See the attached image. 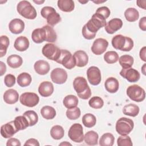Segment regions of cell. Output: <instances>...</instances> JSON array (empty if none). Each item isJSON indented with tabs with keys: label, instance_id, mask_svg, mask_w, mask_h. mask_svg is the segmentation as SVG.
<instances>
[{
	"label": "cell",
	"instance_id": "obj_20",
	"mask_svg": "<svg viewBox=\"0 0 146 146\" xmlns=\"http://www.w3.org/2000/svg\"><path fill=\"white\" fill-rule=\"evenodd\" d=\"M73 56L76 60V66L79 67L86 66L88 62V56L87 53L83 50H78L74 52Z\"/></svg>",
	"mask_w": 146,
	"mask_h": 146
},
{
	"label": "cell",
	"instance_id": "obj_2",
	"mask_svg": "<svg viewBox=\"0 0 146 146\" xmlns=\"http://www.w3.org/2000/svg\"><path fill=\"white\" fill-rule=\"evenodd\" d=\"M111 43L115 49L123 51H129L133 47V40L129 37L121 34L114 36L112 39Z\"/></svg>",
	"mask_w": 146,
	"mask_h": 146
},
{
	"label": "cell",
	"instance_id": "obj_7",
	"mask_svg": "<svg viewBox=\"0 0 146 146\" xmlns=\"http://www.w3.org/2000/svg\"><path fill=\"white\" fill-rule=\"evenodd\" d=\"M127 95L131 100L136 102H141L145 98L144 90L137 84L129 86L127 89Z\"/></svg>",
	"mask_w": 146,
	"mask_h": 146
},
{
	"label": "cell",
	"instance_id": "obj_57",
	"mask_svg": "<svg viewBox=\"0 0 146 146\" xmlns=\"http://www.w3.org/2000/svg\"><path fill=\"white\" fill-rule=\"evenodd\" d=\"M59 145H71V144L70 143L67 142V141H65V142H63V143H60Z\"/></svg>",
	"mask_w": 146,
	"mask_h": 146
},
{
	"label": "cell",
	"instance_id": "obj_45",
	"mask_svg": "<svg viewBox=\"0 0 146 146\" xmlns=\"http://www.w3.org/2000/svg\"><path fill=\"white\" fill-rule=\"evenodd\" d=\"M117 144L119 146H132L133 143L131 139L127 135H121L117 140Z\"/></svg>",
	"mask_w": 146,
	"mask_h": 146
},
{
	"label": "cell",
	"instance_id": "obj_44",
	"mask_svg": "<svg viewBox=\"0 0 146 146\" xmlns=\"http://www.w3.org/2000/svg\"><path fill=\"white\" fill-rule=\"evenodd\" d=\"M80 110L79 108L76 107L68 109L66 111V115L67 118L70 120H76L80 116Z\"/></svg>",
	"mask_w": 146,
	"mask_h": 146
},
{
	"label": "cell",
	"instance_id": "obj_48",
	"mask_svg": "<svg viewBox=\"0 0 146 146\" xmlns=\"http://www.w3.org/2000/svg\"><path fill=\"white\" fill-rule=\"evenodd\" d=\"M82 35L83 36V37L88 40H90V39H94L95 36H96V33H93L90 32L89 30H88V29L86 27V25H84L82 28Z\"/></svg>",
	"mask_w": 146,
	"mask_h": 146
},
{
	"label": "cell",
	"instance_id": "obj_49",
	"mask_svg": "<svg viewBox=\"0 0 146 146\" xmlns=\"http://www.w3.org/2000/svg\"><path fill=\"white\" fill-rule=\"evenodd\" d=\"M6 145L7 146H14V145H17V146H21V143L20 142V141L16 139V138H14V137H11L10 138L6 143Z\"/></svg>",
	"mask_w": 146,
	"mask_h": 146
},
{
	"label": "cell",
	"instance_id": "obj_12",
	"mask_svg": "<svg viewBox=\"0 0 146 146\" xmlns=\"http://www.w3.org/2000/svg\"><path fill=\"white\" fill-rule=\"evenodd\" d=\"M87 76L88 82L93 86L98 85L102 80L100 70L96 66H91L88 68Z\"/></svg>",
	"mask_w": 146,
	"mask_h": 146
},
{
	"label": "cell",
	"instance_id": "obj_3",
	"mask_svg": "<svg viewBox=\"0 0 146 146\" xmlns=\"http://www.w3.org/2000/svg\"><path fill=\"white\" fill-rule=\"evenodd\" d=\"M18 13L23 17L28 19H34L36 17L35 9L27 1H20L17 6Z\"/></svg>",
	"mask_w": 146,
	"mask_h": 146
},
{
	"label": "cell",
	"instance_id": "obj_17",
	"mask_svg": "<svg viewBox=\"0 0 146 146\" xmlns=\"http://www.w3.org/2000/svg\"><path fill=\"white\" fill-rule=\"evenodd\" d=\"M123 26V22L119 18H113L107 22L105 26L106 31L110 34H112L120 30Z\"/></svg>",
	"mask_w": 146,
	"mask_h": 146
},
{
	"label": "cell",
	"instance_id": "obj_6",
	"mask_svg": "<svg viewBox=\"0 0 146 146\" xmlns=\"http://www.w3.org/2000/svg\"><path fill=\"white\" fill-rule=\"evenodd\" d=\"M134 123L132 120L127 117H121L116 123V131L120 135H127L133 129Z\"/></svg>",
	"mask_w": 146,
	"mask_h": 146
},
{
	"label": "cell",
	"instance_id": "obj_58",
	"mask_svg": "<svg viewBox=\"0 0 146 146\" xmlns=\"http://www.w3.org/2000/svg\"><path fill=\"white\" fill-rule=\"evenodd\" d=\"M79 2L81 3H87L88 1H79Z\"/></svg>",
	"mask_w": 146,
	"mask_h": 146
},
{
	"label": "cell",
	"instance_id": "obj_55",
	"mask_svg": "<svg viewBox=\"0 0 146 146\" xmlns=\"http://www.w3.org/2000/svg\"><path fill=\"white\" fill-rule=\"evenodd\" d=\"M34 2L36 3V4H38V5H40L41 3H43L44 2V1H33Z\"/></svg>",
	"mask_w": 146,
	"mask_h": 146
},
{
	"label": "cell",
	"instance_id": "obj_59",
	"mask_svg": "<svg viewBox=\"0 0 146 146\" xmlns=\"http://www.w3.org/2000/svg\"><path fill=\"white\" fill-rule=\"evenodd\" d=\"M94 3H103V2H105V1H98V2H97V1H93Z\"/></svg>",
	"mask_w": 146,
	"mask_h": 146
},
{
	"label": "cell",
	"instance_id": "obj_37",
	"mask_svg": "<svg viewBox=\"0 0 146 146\" xmlns=\"http://www.w3.org/2000/svg\"><path fill=\"white\" fill-rule=\"evenodd\" d=\"M115 137L112 133H104L99 140V145L100 146H112L114 143Z\"/></svg>",
	"mask_w": 146,
	"mask_h": 146
},
{
	"label": "cell",
	"instance_id": "obj_9",
	"mask_svg": "<svg viewBox=\"0 0 146 146\" xmlns=\"http://www.w3.org/2000/svg\"><path fill=\"white\" fill-rule=\"evenodd\" d=\"M42 52L47 59L56 62L60 55L61 50L56 45L50 43L46 44L43 47Z\"/></svg>",
	"mask_w": 146,
	"mask_h": 146
},
{
	"label": "cell",
	"instance_id": "obj_4",
	"mask_svg": "<svg viewBox=\"0 0 146 146\" xmlns=\"http://www.w3.org/2000/svg\"><path fill=\"white\" fill-rule=\"evenodd\" d=\"M40 14L44 18L46 19L47 23L50 26H54L61 21V17L56 10L52 7L44 6L40 11Z\"/></svg>",
	"mask_w": 146,
	"mask_h": 146
},
{
	"label": "cell",
	"instance_id": "obj_31",
	"mask_svg": "<svg viewBox=\"0 0 146 146\" xmlns=\"http://www.w3.org/2000/svg\"><path fill=\"white\" fill-rule=\"evenodd\" d=\"M124 17L128 22H135L139 18V13L135 8L129 7L125 11Z\"/></svg>",
	"mask_w": 146,
	"mask_h": 146
},
{
	"label": "cell",
	"instance_id": "obj_28",
	"mask_svg": "<svg viewBox=\"0 0 146 146\" xmlns=\"http://www.w3.org/2000/svg\"><path fill=\"white\" fill-rule=\"evenodd\" d=\"M98 138V134L94 131H88L84 136V140L85 143L89 145H97Z\"/></svg>",
	"mask_w": 146,
	"mask_h": 146
},
{
	"label": "cell",
	"instance_id": "obj_50",
	"mask_svg": "<svg viewBox=\"0 0 146 146\" xmlns=\"http://www.w3.org/2000/svg\"><path fill=\"white\" fill-rule=\"evenodd\" d=\"M24 145H34V146H39V143L38 141L34 138H31L28 139L25 143L24 144Z\"/></svg>",
	"mask_w": 146,
	"mask_h": 146
},
{
	"label": "cell",
	"instance_id": "obj_18",
	"mask_svg": "<svg viewBox=\"0 0 146 146\" xmlns=\"http://www.w3.org/2000/svg\"><path fill=\"white\" fill-rule=\"evenodd\" d=\"M9 29L10 32L14 34L21 33L25 29L24 22L18 18L12 19L9 24Z\"/></svg>",
	"mask_w": 146,
	"mask_h": 146
},
{
	"label": "cell",
	"instance_id": "obj_29",
	"mask_svg": "<svg viewBox=\"0 0 146 146\" xmlns=\"http://www.w3.org/2000/svg\"><path fill=\"white\" fill-rule=\"evenodd\" d=\"M7 63L11 68H17L22 64L23 59L19 55L13 54L8 56L7 59Z\"/></svg>",
	"mask_w": 146,
	"mask_h": 146
},
{
	"label": "cell",
	"instance_id": "obj_16",
	"mask_svg": "<svg viewBox=\"0 0 146 146\" xmlns=\"http://www.w3.org/2000/svg\"><path fill=\"white\" fill-rule=\"evenodd\" d=\"M18 131L14 124V120L2 125L1 128V134L4 138H10Z\"/></svg>",
	"mask_w": 146,
	"mask_h": 146
},
{
	"label": "cell",
	"instance_id": "obj_5",
	"mask_svg": "<svg viewBox=\"0 0 146 146\" xmlns=\"http://www.w3.org/2000/svg\"><path fill=\"white\" fill-rule=\"evenodd\" d=\"M106 24V19L100 14L95 13L86 24V26L90 32L96 33L100 28L105 27Z\"/></svg>",
	"mask_w": 146,
	"mask_h": 146
},
{
	"label": "cell",
	"instance_id": "obj_53",
	"mask_svg": "<svg viewBox=\"0 0 146 146\" xmlns=\"http://www.w3.org/2000/svg\"><path fill=\"white\" fill-rule=\"evenodd\" d=\"M136 3H137V5L139 7L143 8V9L145 10V3H146V1L145 0H143V1L138 0V1H136Z\"/></svg>",
	"mask_w": 146,
	"mask_h": 146
},
{
	"label": "cell",
	"instance_id": "obj_40",
	"mask_svg": "<svg viewBox=\"0 0 146 146\" xmlns=\"http://www.w3.org/2000/svg\"><path fill=\"white\" fill-rule=\"evenodd\" d=\"M46 31V41L50 43H54L56 42L57 39V35L54 29L48 25L43 26Z\"/></svg>",
	"mask_w": 146,
	"mask_h": 146
},
{
	"label": "cell",
	"instance_id": "obj_13",
	"mask_svg": "<svg viewBox=\"0 0 146 146\" xmlns=\"http://www.w3.org/2000/svg\"><path fill=\"white\" fill-rule=\"evenodd\" d=\"M50 77L54 83L62 84L66 82L67 79V73L63 68H56L51 71Z\"/></svg>",
	"mask_w": 146,
	"mask_h": 146
},
{
	"label": "cell",
	"instance_id": "obj_10",
	"mask_svg": "<svg viewBox=\"0 0 146 146\" xmlns=\"http://www.w3.org/2000/svg\"><path fill=\"white\" fill-rule=\"evenodd\" d=\"M70 139L75 143H82L84 140V134L82 125L79 123L72 124L68 132Z\"/></svg>",
	"mask_w": 146,
	"mask_h": 146
},
{
	"label": "cell",
	"instance_id": "obj_52",
	"mask_svg": "<svg viewBox=\"0 0 146 146\" xmlns=\"http://www.w3.org/2000/svg\"><path fill=\"white\" fill-rule=\"evenodd\" d=\"M145 51H146V47L145 46L143 47V48H141L140 51V53H139V55H140V58H141V59L142 60H143L144 62L146 61V57H145Z\"/></svg>",
	"mask_w": 146,
	"mask_h": 146
},
{
	"label": "cell",
	"instance_id": "obj_27",
	"mask_svg": "<svg viewBox=\"0 0 146 146\" xmlns=\"http://www.w3.org/2000/svg\"><path fill=\"white\" fill-rule=\"evenodd\" d=\"M139 107L132 103L125 105L123 108V113L125 115L132 117L136 116L139 112Z\"/></svg>",
	"mask_w": 146,
	"mask_h": 146
},
{
	"label": "cell",
	"instance_id": "obj_43",
	"mask_svg": "<svg viewBox=\"0 0 146 146\" xmlns=\"http://www.w3.org/2000/svg\"><path fill=\"white\" fill-rule=\"evenodd\" d=\"M89 106L94 109H100L104 105L103 100L99 96H94L92 97L89 102Z\"/></svg>",
	"mask_w": 146,
	"mask_h": 146
},
{
	"label": "cell",
	"instance_id": "obj_30",
	"mask_svg": "<svg viewBox=\"0 0 146 146\" xmlns=\"http://www.w3.org/2000/svg\"><path fill=\"white\" fill-rule=\"evenodd\" d=\"M40 114L42 117L47 120L52 119L56 116V111L52 107L45 106L40 110Z\"/></svg>",
	"mask_w": 146,
	"mask_h": 146
},
{
	"label": "cell",
	"instance_id": "obj_39",
	"mask_svg": "<svg viewBox=\"0 0 146 146\" xmlns=\"http://www.w3.org/2000/svg\"><path fill=\"white\" fill-rule=\"evenodd\" d=\"M23 115L27 119L29 123V126L30 127L35 125L38 121V116L34 111H27L24 112Z\"/></svg>",
	"mask_w": 146,
	"mask_h": 146
},
{
	"label": "cell",
	"instance_id": "obj_47",
	"mask_svg": "<svg viewBox=\"0 0 146 146\" xmlns=\"http://www.w3.org/2000/svg\"><path fill=\"white\" fill-rule=\"evenodd\" d=\"M96 13H98V14H100V15L103 17L105 19H107L110 15L111 12H110V9L107 7H106V6H102V7H99L96 10Z\"/></svg>",
	"mask_w": 146,
	"mask_h": 146
},
{
	"label": "cell",
	"instance_id": "obj_34",
	"mask_svg": "<svg viewBox=\"0 0 146 146\" xmlns=\"http://www.w3.org/2000/svg\"><path fill=\"white\" fill-rule=\"evenodd\" d=\"M119 64L123 69L131 68L133 64V58L129 55H123L119 59Z\"/></svg>",
	"mask_w": 146,
	"mask_h": 146
},
{
	"label": "cell",
	"instance_id": "obj_41",
	"mask_svg": "<svg viewBox=\"0 0 146 146\" xmlns=\"http://www.w3.org/2000/svg\"><path fill=\"white\" fill-rule=\"evenodd\" d=\"M9 39L6 35H2L0 38V57L2 58L6 54L9 46Z\"/></svg>",
	"mask_w": 146,
	"mask_h": 146
},
{
	"label": "cell",
	"instance_id": "obj_56",
	"mask_svg": "<svg viewBox=\"0 0 146 146\" xmlns=\"http://www.w3.org/2000/svg\"><path fill=\"white\" fill-rule=\"evenodd\" d=\"M145 64H144L143 67H142V68H141V71H142V72L143 74L145 75Z\"/></svg>",
	"mask_w": 146,
	"mask_h": 146
},
{
	"label": "cell",
	"instance_id": "obj_26",
	"mask_svg": "<svg viewBox=\"0 0 146 146\" xmlns=\"http://www.w3.org/2000/svg\"><path fill=\"white\" fill-rule=\"evenodd\" d=\"M58 7L62 11L71 12L74 9L75 3L72 0H59Z\"/></svg>",
	"mask_w": 146,
	"mask_h": 146
},
{
	"label": "cell",
	"instance_id": "obj_15",
	"mask_svg": "<svg viewBox=\"0 0 146 146\" xmlns=\"http://www.w3.org/2000/svg\"><path fill=\"white\" fill-rule=\"evenodd\" d=\"M120 75L131 83L137 82L140 77L139 71L131 67L127 69L123 68L120 72Z\"/></svg>",
	"mask_w": 146,
	"mask_h": 146
},
{
	"label": "cell",
	"instance_id": "obj_51",
	"mask_svg": "<svg viewBox=\"0 0 146 146\" xmlns=\"http://www.w3.org/2000/svg\"><path fill=\"white\" fill-rule=\"evenodd\" d=\"M139 26L140 29L143 31L146 30V17H142L139 22Z\"/></svg>",
	"mask_w": 146,
	"mask_h": 146
},
{
	"label": "cell",
	"instance_id": "obj_25",
	"mask_svg": "<svg viewBox=\"0 0 146 146\" xmlns=\"http://www.w3.org/2000/svg\"><path fill=\"white\" fill-rule=\"evenodd\" d=\"M106 90L110 93H115L117 91L119 87L118 80L113 77L108 78L104 83Z\"/></svg>",
	"mask_w": 146,
	"mask_h": 146
},
{
	"label": "cell",
	"instance_id": "obj_24",
	"mask_svg": "<svg viewBox=\"0 0 146 146\" xmlns=\"http://www.w3.org/2000/svg\"><path fill=\"white\" fill-rule=\"evenodd\" d=\"M29 40L24 36H18L15 40L14 46L18 51H25L29 47Z\"/></svg>",
	"mask_w": 146,
	"mask_h": 146
},
{
	"label": "cell",
	"instance_id": "obj_21",
	"mask_svg": "<svg viewBox=\"0 0 146 146\" xmlns=\"http://www.w3.org/2000/svg\"><path fill=\"white\" fill-rule=\"evenodd\" d=\"M34 68L35 72L41 75L47 74L50 69L49 63L44 60H39L36 61L34 63Z\"/></svg>",
	"mask_w": 146,
	"mask_h": 146
},
{
	"label": "cell",
	"instance_id": "obj_42",
	"mask_svg": "<svg viewBox=\"0 0 146 146\" xmlns=\"http://www.w3.org/2000/svg\"><path fill=\"white\" fill-rule=\"evenodd\" d=\"M119 55L114 51H109L104 55V60L108 64H113L119 60Z\"/></svg>",
	"mask_w": 146,
	"mask_h": 146
},
{
	"label": "cell",
	"instance_id": "obj_54",
	"mask_svg": "<svg viewBox=\"0 0 146 146\" xmlns=\"http://www.w3.org/2000/svg\"><path fill=\"white\" fill-rule=\"evenodd\" d=\"M0 64H1V76H2L4 73L6 72V66L5 64L3 62H0Z\"/></svg>",
	"mask_w": 146,
	"mask_h": 146
},
{
	"label": "cell",
	"instance_id": "obj_19",
	"mask_svg": "<svg viewBox=\"0 0 146 146\" xmlns=\"http://www.w3.org/2000/svg\"><path fill=\"white\" fill-rule=\"evenodd\" d=\"M38 92L42 96L48 97L54 92V86L50 82H43L39 86Z\"/></svg>",
	"mask_w": 146,
	"mask_h": 146
},
{
	"label": "cell",
	"instance_id": "obj_38",
	"mask_svg": "<svg viewBox=\"0 0 146 146\" xmlns=\"http://www.w3.org/2000/svg\"><path fill=\"white\" fill-rule=\"evenodd\" d=\"M82 123L85 127L91 128L96 124V119L93 114L90 113H86L82 117Z\"/></svg>",
	"mask_w": 146,
	"mask_h": 146
},
{
	"label": "cell",
	"instance_id": "obj_35",
	"mask_svg": "<svg viewBox=\"0 0 146 146\" xmlns=\"http://www.w3.org/2000/svg\"><path fill=\"white\" fill-rule=\"evenodd\" d=\"M14 123L18 131L25 129L29 126L27 119L23 115L17 116L14 120Z\"/></svg>",
	"mask_w": 146,
	"mask_h": 146
},
{
	"label": "cell",
	"instance_id": "obj_33",
	"mask_svg": "<svg viewBox=\"0 0 146 146\" xmlns=\"http://www.w3.org/2000/svg\"><path fill=\"white\" fill-rule=\"evenodd\" d=\"M63 105L67 109L76 107L78 104V98L73 95H68L64 97L63 100Z\"/></svg>",
	"mask_w": 146,
	"mask_h": 146
},
{
	"label": "cell",
	"instance_id": "obj_22",
	"mask_svg": "<svg viewBox=\"0 0 146 146\" xmlns=\"http://www.w3.org/2000/svg\"><path fill=\"white\" fill-rule=\"evenodd\" d=\"M31 38L34 42L41 43L46 39V31L44 27L38 28L33 30L31 34Z\"/></svg>",
	"mask_w": 146,
	"mask_h": 146
},
{
	"label": "cell",
	"instance_id": "obj_14",
	"mask_svg": "<svg viewBox=\"0 0 146 146\" xmlns=\"http://www.w3.org/2000/svg\"><path fill=\"white\" fill-rule=\"evenodd\" d=\"M108 46V41L103 38H98L94 41L91 47L92 52L96 55H99L105 52Z\"/></svg>",
	"mask_w": 146,
	"mask_h": 146
},
{
	"label": "cell",
	"instance_id": "obj_8",
	"mask_svg": "<svg viewBox=\"0 0 146 146\" xmlns=\"http://www.w3.org/2000/svg\"><path fill=\"white\" fill-rule=\"evenodd\" d=\"M56 62L62 64L65 68L71 70L76 66V60L71 53L66 50H61L60 55Z\"/></svg>",
	"mask_w": 146,
	"mask_h": 146
},
{
	"label": "cell",
	"instance_id": "obj_23",
	"mask_svg": "<svg viewBox=\"0 0 146 146\" xmlns=\"http://www.w3.org/2000/svg\"><path fill=\"white\" fill-rule=\"evenodd\" d=\"M19 94L18 92L14 89L6 90L3 94V100L5 103L9 104H13L18 100Z\"/></svg>",
	"mask_w": 146,
	"mask_h": 146
},
{
	"label": "cell",
	"instance_id": "obj_1",
	"mask_svg": "<svg viewBox=\"0 0 146 146\" xmlns=\"http://www.w3.org/2000/svg\"><path fill=\"white\" fill-rule=\"evenodd\" d=\"M73 87L78 96L82 99H88L91 96V91L86 79L82 76H78L73 82Z\"/></svg>",
	"mask_w": 146,
	"mask_h": 146
},
{
	"label": "cell",
	"instance_id": "obj_46",
	"mask_svg": "<svg viewBox=\"0 0 146 146\" xmlns=\"http://www.w3.org/2000/svg\"><path fill=\"white\" fill-rule=\"evenodd\" d=\"M15 80L16 79L14 75L11 74H9L5 76L4 83L7 87H11L15 84Z\"/></svg>",
	"mask_w": 146,
	"mask_h": 146
},
{
	"label": "cell",
	"instance_id": "obj_32",
	"mask_svg": "<svg viewBox=\"0 0 146 146\" xmlns=\"http://www.w3.org/2000/svg\"><path fill=\"white\" fill-rule=\"evenodd\" d=\"M32 78L31 75L27 72H22L17 77V83L22 87L29 86L31 82Z\"/></svg>",
	"mask_w": 146,
	"mask_h": 146
},
{
	"label": "cell",
	"instance_id": "obj_11",
	"mask_svg": "<svg viewBox=\"0 0 146 146\" xmlns=\"http://www.w3.org/2000/svg\"><path fill=\"white\" fill-rule=\"evenodd\" d=\"M20 102L25 106L33 107L36 106L39 102V98L34 92H24L21 94L19 98Z\"/></svg>",
	"mask_w": 146,
	"mask_h": 146
},
{
	"label": "cell",
	"instance_id": "obj_36",
	"mask_svg": "<svg viewBox=\"0 0 146 146\" xmlns=\"http://www.w3.org/2000/svg\"><path fill=\"white\" fill-rule=\"evenodd\" d=\"M64 129L59 125H55L53 126L50 130L51 136L55 140L61 139L64 136Z\"/></svg>",
	"mask_w": 146,
	"mask_h": 146
}]
</instances>
